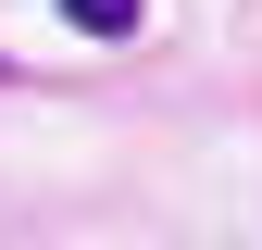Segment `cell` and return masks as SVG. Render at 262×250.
<instances>
[{"mask_svg":"<svg viewBox=\"0 0 262 250\" xmlns=\"http://www.w3.org/2000/svg\"><path fill=\"white\" fill-rule=\"evenodd\" d=\"M62 25H88V38L113 50V38H138V25H150V0H62Z\"/></svg>","mask_w":262,"mask_h":250,"instance_id":"obj_1","label":"cell"}]
</instances>
